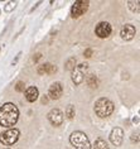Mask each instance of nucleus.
<instances>
[{
    "instance_id": "4be33fe9",
    "label": "nucleus",
    "mask_w": 140,
    "mask_h": 149,
    "mask_svg": "<svg viewBox=\"0 0 140 149\" xmlns=\"http://www.w3.org/2000/svg\"><path fill=\"white\" fill-rule=\"evenodd\" d=\"M92 53H94V51H92V49H91V48H87V49H86V51H85V53H83V56H85V57H86V58H90V57H91V56H92Z\"/></svg>"
},
{
    "instance_id": "0eeeda50",
    "label": "nucleus",
    "mask_w": 140,
    "mask_h": 149,
    "mask_svg": "<svg viewBox=\"0 0 140 149\" xmlns=\"http://www.w3.org/2000/svg\"><path fill=\"white\" fill-rule=\"evenodd\" d=\"M47 116H48V120L53 126H60L63 123V114L60 109H52Z\"/></svg>"
},
{
    "instance_id": "f03ea898",
    "label": "nucleus",
    "mask_w": 140,
    "mask_h": 149,
    "mask_svg": "<svg viewBox=\"0 0 140 149\" xmlns=\"http://www.w3.org/2000/svg\"><path fill=\"white\" fill-rule=\"evenodd\" d=\"M114 102L111 100L106 99V97H101L95 102V113L97 114V116L100 118H107L114 113Z\"/></svg>"
},
{
    "instance_id": "2eb2a0df",
    "label": "nucleus",
    "mask_w": 140,
    "mask_h": 149,
    "mask_svg": "<svg viewBox=\"0 0 140 149\" xmlns=\"http://www.w3.org/2000/svg\"><path fill=\"white\" fill-rule=\"evenodd\" d=\"M76 58L75 57H71V58H68L67 59V62H66V65H64V70H67V71H73V70H76Z\"/></svg>"
},
{
    "instance_id": "f3484780",
    "label": "nucleus",
    "mask_w": 140,
    "mask_h": 149,
    "mask_svg": "<svg viewBox=\"0 0 140 149\" xmlns=\"http://www.w3.org/2000/svg\"><path fill=\"white\" fill-rule=\"evenodd\" d=\"M95 149H109V145L107 143L102 139V138H98V139H96V141H95Z\"/></svg>"
},
{
    "instance_id": "f257e3e1",
    "label": "nucleus",
    "mask_w": 140,
    "mask_h": 149,
    "mask_svg": "<svg viewBox=\"0 0 140 149\" xmlns=\"http://www.w3.org/2000/svg\"><path fill=\"white\" fill-rule=\"evenodd\" d=\"M19 119V110L12 102H6L0 107V125L14 126Z\"/></svg>"
},
{
    "instance_id": "4468645a",
    "label": "nucleus",
    "mask_w": 140,
    "mask_h": 149,
    "mask_svg": "<svg viewBox=\"0 0 140 149\" xmlns=\"http://www.w3.org/2000/svg\"><path fill=\"white\" fill-rule=\"evenodd\" d=\"M86 82L90 87L96 88L97 87V77L95 76V74H88V76L86 77Z\"/></svg>"
},
{
    "instance_id": "a211bd4d",
    "label": "nucleus",
    "mask_w": 140,
    "mask_h": 149,
    "mask_svg": "<svg viewBox=\"0 0 140 149\" xmlns=\"http://www.w3.org/2000/svg\"><path fill=\"white\" fill-rule=\"evenodd\" d=\"M75 114H76L75 106H73L72 104H69V105L67 106V109H66V116L71 120V119H73V116H75Z\"/></svg>"
},
{
    "instance_id": "cd10ccee",
    "label": "nucleus",
    "mask_w": 140,
    "mask_h": 149,
    "mask_svg": "<svg viewBox=\"0 0 140 149\" xmlns=\"http://www.w3.org/2000/svg\"><path fill=\"white\" fill-rule=\"evenodd\" d=\"M4 149H10V148H4Z\"/></svg>"
},
{
    "instance_id": "6ab92c4d",
    "label": "nucleus",
    "mask_w": 140,
    "mask_h": 149,
    "mask_svg": "<svg viewBox=\"0 0 140 149\" xmlns=\"http://www.w3.org/2000/svg\"><path fill=\"white\" fill-rule=\"evenodd\" d=\"M15 5H17V3H14V1H8V3H6V4L4 5V10L9 13V12H12V10H14Z\"/></svg>"
},
{
    "instance_id": "7ed1b4c3",
    "label": "nucleus",
    "mask_w": 140,
    "mask_h": 149,
    "mask_svg": "<svg viewBox=\"0 0 140 149\" xmlns=\"http://www.w3.org/2000/svg\"><path fill=\"white\" fill-rule=\"evenodd\" d=\"M69 143L72 144V147L75 149H91V143L88 136L83 132H73L69 136Z\"/></svg>"
},
{
    "instance_id": "ddd939ff",
    "label": "nucleus",
    "mask_w": 140,
    "mask_h": 149,
    "mask_svg": "<svg viewBox=\"0 0 140 149\" xmlns=\"http://www.w3.org/2000/svg\"><path fill=\"white\" fill-rule=\"evenodd\" d=\"M83 72H81V71H78V70H73L72 71V81H73V84L75 85H80L81 82L83 81Z\"/></svg>"
},
{
    "instance_id": "412c9836",
    "label": "nucleus",
    "mask_w": 140,
    "mask_h": 149,
    "mask_svg": "<svg viewBox=\"0 0 140 149\" xmlns=\"http://www.w3.org/2000/svg\"><path fill=\"white\" fill-rule=\"evenodd\" d=\"M76 68L78 70V71H81V72H83V71H86L87 68H88V63H80L78 66H76Z\"/></svg>"
},
{
    "instance_id": "6e6552de",
    "label": "nucleus",
    "mask_w": 140,
    "mask_h": 149,
    "mask_svg": "<svg viewBox=\"0 0 140 149\" xmlns=\"http://www.w3.org/2000/svg\"><path fill=\"white\" fill-rule=\"evenodd\" d=\"M124 140V130L121 128H114L110 134V141L115 145V147H120Z\"/></svg>"
},
{
    "instance_id": "9d476101",
    "label": "nucleus",
    "mask_w": 140,
    "mask_h": 149,
    "mask_svg": "<svg viewBox=\"0 0 140 149\" xmlns=\"http://www.w3.org/2000/svg\"><path fill=\"white\" fill-rule=\"evenodd\" d=\"M135 33H136V31H135L134 25L125 24L123 27V29H121V32H120V36L124 40H131L135 37Z\"/></svg>"
},
{
    "instance_id": "bb28decb",
    "label": "nucleus",
    "mask_w": 140,
    "mask_h": 149,
    "mask_svg": "<svg viewBox=\"0 0 140 149\" xmlns=\"http://www.w3.org/2000/svg\"><path fill=\"white\" fill-rule=\"evenodd\" d=\"M132 121L136 123V124H139V116H138V115H135V116L132 118Z\"/></svg>"
},
{
    "instance_id": "39448f33",
    "label": "nucleus",
    "mask_w": 140,
    "mask_h": 149,
    "mask_svg": "<svg viewBox=\"0 0 140 149\" xmlns=\"http://www.w3.org/2000/svg\"><path fill=\"white\" fill-rule=\"evenodd\" d=\"M87 9H88V1H85V0L75 1V4L71 8V15L72 18H80L87 12Z\"/></svg>"
},
{
    "instance_id": "5701e85b",
    "label": "nucleus",
    "mask_w": 140,
    "mask_h": 149,
    "mask_svg": "<svg viewBox=\"0 0 140 149\" xmlns=\"http://www.w3.org/2000/svg\"><path fill=\"white\" fill-rule=\"evenodd\" d=\"M40 58H42V53H35L34 56H33V62L37 63V62H38Z\"/></svg>"
},
{
    "instance_id": "dca6fc26",
    "label": "nucleus",
    "mask_w": 140,
    "mask_h": 149,
    "mask_svg": "<svg viewBox=\"0 0 140 149\" xmlns=\"http://www.w3.org/2000/svg\"><path fill=\"white\" fill-rule=\"evenodd\" d=\"M128 5H129V9L131 10L132 13H139L140 12V1L136 0V1H128Z\"/></svg>"
},
{
    "instance_id": "a878e982",
    "label": "nucleus",
    "mask_w": 140,
    "mask_h": 149,
    "mask_svg": "<svg viewBox=\"0 0 140 149\" xmlns=\"http://www.w3.org/2000/svg\"><path fill=\"white\" fill-rule=\"evenodd\" d=\"M47 102H48V96L44 95L43 97H42V104H47Z\"/></svg>"
},
{
    "instance_id": "9b49d317",
    "label": "nucleus",
    "mask_w": 140,
    "mask_h": 149,
    "mask_svg": "<svg viewBox=\"0 0 140 149\" xmlns=\"http://www.w3.org/2000/svg\"><path fill=\"white\" fill-rule=\"evenodd\" d=\"M37 72L39 74H54L57 72V67L52 65V63H44V65H40L38 66V70H37Z\"/></svg>"
},
{
    "instance_id": "20e7f679",
    "label": "nucleus",
    "mask_w": 140,
    "mask_h": 149,
    "mask_svg": "<svg viewBox=\"0 0 140 149\" xmlns=\"http://www.w3.org/2000/svg\"><path fill=\"white\" fill-rule=\"evenodd\" d=\"M19 130L15 128H10L5 132H3L0 134V143L4 145H13L14 143H17L18 139H19Z\"/></svg>"
},
{
    "instance_id": "423d86ee",
    "label": "nucleus",
    "mask_w": 140,
    "mask_h": 149,
    "mask_svg": "<svg viewBox=\"0 0 140 149\" xmlns=\"http://www.w3.org/2000/svg\"><path fill=\"white\" fill-rule=\"evenodd\" d=\"M111 25L107 22H100L96 25V29H95V33L98 38H107V37L111 34Z\"/></svg>"
},
{
    "instance_id": "393cba45",
    "label": "nucleus",
    "mask_w": 140,
    "mask_h": 149,
    "mask_svg": "<svg viewBox=\"0 0 140 149\" xmlns=\"http://www.w3.org/2000/svg\"><path fill=\"white\" fill-rule=\"evenodd\" d=\"M20 56H21V52H19V53L17 54V57L13 59V62H12V66H15L17 63H18V61H19V58H20Z\"/></svg>"
},
{
    "instance_id": "aec40b11",
    "label": "nucleus",
    "mask_w": 140,
    "mask_h": 149,
    "mask_svg": "<svg viewBox=\"0 0 140 149\" xmlns=\"http://www.w3.org/2000/svg\"><path fill=\"white\" fill-rule=\"evenodd\" d=\"M24 88H25V84L23 81H18L17 85H15V91L17 92H24Z\"/></svg>"
},
{
    "instance_id": "f8f14e48",
    "label": "nucleus",
    "mask_w": 140,
    "mask_h": 149,
    "mask_svg": "<svg viewBox=\"0 0 140 149\" xmlns=\"http://www.w3.org/2000/svg\"><path fill=\"white\" fill-rule=\"evenodd\" d=\"M39 96V91L38 88L32 86V87H28L27 90H25V99H27V101L29 102H34L37 99H38Z\"/></svg>"
},
{
    "instance_id": "b1692460",
    "label": "nucleus",
    "mask_w": 140,
    "mask_h": 149,
    "mask_svg": "<svg viewBox=\"0 0 140 149\" xmlns=\"http://www.w3.org/2000/svg\"><path fill=\"white\" fill-rule=\"evenodd\" d=\"M131 141H135V143H138V141H139V132H136V134H135V133L132 134Z\"/></svg>"
},
{
    "instance_id": "1a4fd4ad",
    "label": "nucleus",
    "mask_w": 140,
    "mask_h": 149,
    "mask_svg": "<svg viewBox=\"0 0 140 149\" xmlns=\"http://www.w3.org/2000/svg\"><path fill=\"white\" fill-rule=\"evenodd\" d=\"M62 94H63V87H62L61 82H54L49 86V90H48V96L53 100H58L61 99Z\"/></svg>"
}]
</instances>
